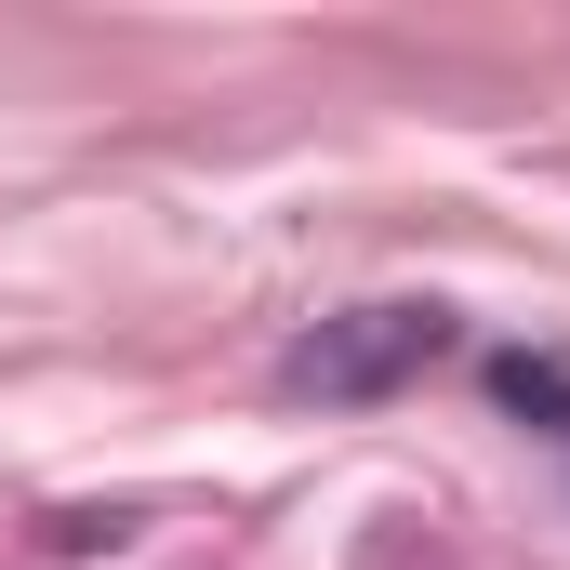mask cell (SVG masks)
I'll list each match as a JSON object with an SVG mask.
<instances>
[{
  "instance_id": "cell-1",
  "label": "cell",
  "mask_w": 570,
  "mask_h": 570,
  "mask_svg": "<svg viewBox=\"0 0 570 570\" xmlns=\"http://www.w3.org/2000/svg\"><path fill=\"white\" fill-rule=\"evenodd\" d=\"M438 358H451V305H345V318L279 345V385L318 399V412H358V399H399Z\"/></svg>"
},
{
  "instance_id": "cell-2",
  "label": "cell",
  "mask_w": 570,
  "mask_h": 570,
  "mask_svg": "<svg viewBox=\"0 0 570 570\" xmlns=\"http://www.w3.org/2000/svg\"><path fill=\"white\" fill-rule=\"evenodd\" d=\"M491 399H504L531 438H570V358H531V345H504V358H491Z\"/></svg>"
}]
</instances>
